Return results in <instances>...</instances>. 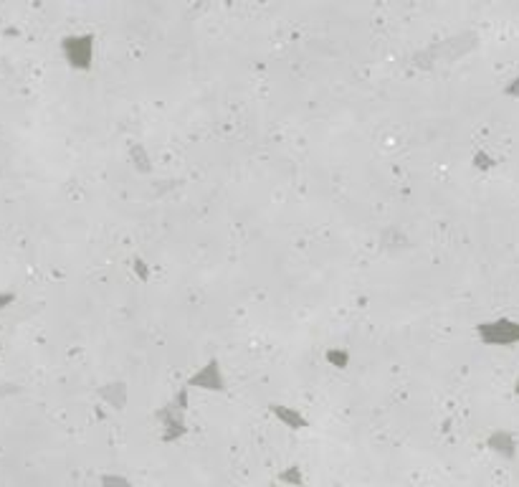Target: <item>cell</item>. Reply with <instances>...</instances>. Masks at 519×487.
Wrapping results in <instances>:
<instances>
[{
    "label": "cell",
    "instance_id": "1",
    "mask_svg": "<svg viewBox=\"0 0 519 487\" xmlns=\"http://www.w3.org/2000/svg\"><path fill=\"white\" fill-rule=\"evenodd\" d=\"M482 338L486 343H501V345H512V343H519V323H514V320L486 323V325H482Z\"/></svg>",
    "mask_w": 519,
    "mask_h": 487
},
{
    "label": "cell",
    "instance_id": "2",
    "mask_svg": "<svg viewBox=\"0 0 519 487\" xmlns=\"http://www.w3.org/2000/svg\"><path fill=\"white\" fill-rule=\"evenodd\" d=\"M489 445H491V449H496L501 457H507V459H512L514 452H517V447H514L517 442H514V437L507 432H496L494 437L489 439Z\"/></svg>",
    "mask_w": 519,
    "mask_h": 487
},
{
    "label": "cell",
    "instance_id": "3",
    "mask_svg": "<svg viewBox=\"0 0 519 487\" xmlns=\"http://www.w3.org/2000/svg\"><path fill=\"white\" fill-rule=\"evenodd\" d=\"M107 485H109V487H129L124 480H115V477H112V480H107Z\"/></svg>",
    "mask_w": 519,
    "mask_h": 487
},
{
    "label": "cell",
    "instance_id": "4",
    "mask_svg": "<svg viewBox=\"0 0 519 487\" xmlns=\"http://www.w3.org/2000/svg\"><path fill=\"white\" fill-rule=\"evenodd\" d=\"M517 394H519V381H517Z\"/></svg>",
    "mask_w": 519,
    "mask_h": 487
}]
</instances>
